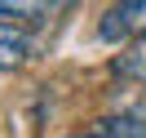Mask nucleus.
Instances as JSON below:
<instances>
[{"mask_svg": "<svg viewBox=\"0 0 146 138\" xmlns=\"http://www.w3.org/2000/svg\"><path fill=\"white\" fill-rule=\"evenodd\" d=\"M102 40H146V0H128L102 13L98 22Z\"/></svg>", "mask_w": 146, "mask_h": 138, "instance_id": "1", "label": "nucleus"}, {"mask_svg": "<svg viewBox=\"0 0 146 138\" xmlns=\"http://www.w3.org/2000/svg\"><path fill=\"white\" fill-rule=\"evenodd\" d=\"M27 58H31V40L22 36L18 27H5V22H0V71L22 67Z\"/></svg>", "mask_w": 146, "mask_h": 138, "instance_id": "2", "label": "nucleus"}, {"mask_svg": "<svg viewBox=\"0 0 146 138\" xmlns=\"http://www.w3.org/2000/svg\"><path fill=\"white\" fill-rule=\"evenodd\" d=\"M115 71L128 76V80H137V85H146V40H133V45L115 58Z\"/></svg>", "mask_w": 146, "mask_h": 138, "instance_id": "3", "label": "nucleus"}, {"mask_svg": "<svg viewBox=\"0 0 146 138\" xmlns=\"http://www.w3.org/2000/svg\"><path fill=\"white\" fill-rule=\"evenodd\" d=\"M102 138H146V116H111V120H102Z\"/></svg>", "mask_w": 146, "mask_h": 138, "instance_id": "4", "label": "nucleus"}, {"mask_svg": "<svg viewBox=\"0 0 146 138\" xmlns=\"http://www.w3.org/2000/svg\"><path fill=\"white\" fill-rule=\"evenodd\" d=\"M53 5H27V0H0V13H18V18H40Z\"/></svg>", "mask_w": 146, "mask_h": 138, "instance_id": "5", "label": "nucleus"}, {"mask_svg": "<svg viewBox=\"0 0 146 138\" xmlns=\"http://www.w3.org/2000/svg\"><path fill=\"white\" fill-rule=\"evenodd\" d=\"M71 138H102V134H71Z\"/></svg>", "mask_w": 146, "mask_h": 138, "instance_id": "6", "label": "nucleus"}]
</instances>
